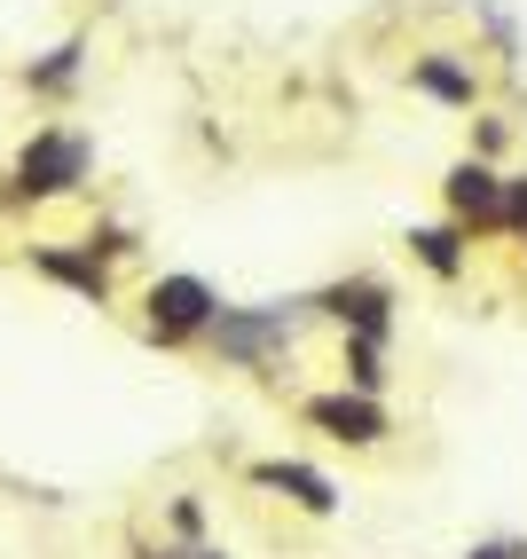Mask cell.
<instances>
[{"label":"cell","instance_id":"cell-1","mask_svg":"<svg viewBox=\"0 0 527 559\" xmlns=\"http://www.w3.org/2000/svg\"><path fill=\"white\" fill-rule=\"evenodd\" d=\"M80 174H87V142L80 134H40L24 151V166H16V190L24 198H63Z\"/></svg>","mask_w":527,"mask_h":559},{"label":"cell","instance_id":"cell-2","mask_svg":"<svg viewBox=\"0 0 527 559\" xmlns=\"http://www.w3.org/2000/svg\"><path fill=\"white\" fill-rule=\"evenodd\" d=\"M205 323H213V292L197 276H166L158 292H149V331H158V340H190V331H205Z\"/></svg>","mask_w":527,"mask_h":559},{"label":"cell","instance_id":"cell-3","mask_svg":"<svg viewBox=\"0 0 527 559\" xmlns=\"http://www.w3.org/2000/svg\"><path fill=\"white\" fill-rule=\"evenodd\" d=\"M205 331L220 340V355H237V362H260L276 340H291V323H284V316H213Z\"/></svg>","mask_w":527,"mask_h":559},{"label":"cell","instance_id":"cell-4","mask_svg":"<svg viewBox=\"0 0 527 559\" xmlns=\"http://www.w3.org/2000/svg\"><path fill=\"white\" fill-rule=\"evenodd\" d=\"M308 418H315L323 433H338V441H379V433H386V418H379L362 394H323Z\"/></svg>","mask_w":527,"mask_h":559},{"label":"cell","instance_id":"cell-5","mask_svg":"<svg viewBox=\"0 0 527 559\" xmlns=\"http://www.w3.org/2000/svg\"><path fill=\"white\" fill-rule=\"evenodd\" d=\"M448 205H457L465 221H504V181L488 166H457L448 174Z\"/></svg>","mask_w":527,"mask_h":559},{"label":"cell","instance_id":"cell-6","mask_svg":"<svg viewBox=\"0 0 527 559\" xmlns=\"http://www.w3.org/2000/svg\"><path fill=\"white\" fill-rule=\"evenodd\" d=\"M252 480H260V489H284L291 504H308V512H331L338 504V489H331L323 473H308V465H260Z\"/></svg>","mask_w":527,"mask_h":559},{"label":"cell","instance_id":"cell-7","mask_svg":"<svg viewBox=\"0 0 527 559\" xmlns=\"http://www.w3.org/2000/svg\"><path fill=\"white\" fill-rule=\"evenodd\" d=\"M40 269L63 276V284H80L87 300H103V269H95V260H80V252H40Z\"/></svg>","mask_w":527,"mask_h":559},{"label":"cell","instance_id":"cell-8","mask_svg":"<svg viewBox=\"0 0 527 559\" xmlns=\"http://www.w3.org/2000/svg\"><path fill=\"white\" fill-rule=\"evenodd\" d=\"M418 87H426V95H448V103H472V80H465L457 63H441V56L418 63Z\"/></svg>","mask_w":527,"mask_h":559},{"label":"cell","instance_id":"cell-9","mask_svg":"<svg viewBox=\"0 0 527 559\" xmlns=\"http://www.w3.org/2000/svg\"><path fill=\"white\" fill-rule=\"evenodd\" d=\"M409 245L426 252V269H441V276H457V237H448V229H418Z\"/></svg>","mask_w":527,"mask_h":559},{"label":"cell","instance_id":"cell-10","mask_svg":"<svg viewBox=\"0 0 527 559\" xmlns=\"http://www.w3.org/2000/svg\"><path fill=\"white\" fill-rule=\"evenodd\" d=\"M80 56H87V48L71 40V48H56V63H40V71H32V80H40V87H63L71 71H80Z\"/></svg>","mask_w":527,"mask_h":559},{"label":"cell","instance_id":"cell-11","mask_svg":"<svg viewBox=\"0 0 527 559\" xmlns=\"http://www.w3.org/2000/svg\"><path fill=\"white\" fill-rule=\"evenodd\" d=\"M504 221H519V229H527V181H512V190H504Z\"/></svg>","mask_w":527,"mask_h":559},{"label":"cell","instance_id":"cell-12","mask_svg":"<svg viewBox=\"0 0 527 559\" xmlns=\"http://www.w3.org/2000/svg\"><path fill=\"white\" fill-rule=\"evenodd\" d=\"M472 559H527V551H519V544H480Z\"/></svg>","mask_w":527,"mask_h":559},{"label":"cell","instance_id":"cell-13","mask_svg":"<svg viewBox=\"0 0 527 559\" xmlns=\"http://www.w3.org/2000/svg\"><path fill=\"white\" fill-rule=\"evenodd\" d=\"M190 559H213V551H190Z\"/></svg>","mask_w":527,"mask_h":559}]
</instances>
